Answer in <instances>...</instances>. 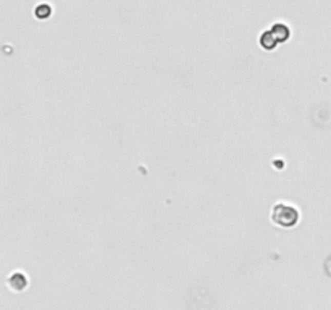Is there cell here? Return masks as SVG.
Here are the masks:
<instances>
[{
	"label": "cell",
	"mask_w": 331,
	"mask_h": 310,
	"mask_svg": "<svg viewBox=\"0 0 331 310\" xmlns=\"http://www.w3.org/2000/svg\"><path fill=\"white\" fill-rule=\"evenodd\" d=\"M271 221L283 228H291L299 221V212L288 204H277L271 212Z\"/></svg>",
	"instance_id": "cell-1"
},
{
	"label": "cell",
	"mask_w": 331,
	"mask_h": 310,
	"mask_svg": "<svg viewBox=\"0 0 331 310\" xmlns=\"http://www.w3.org/2000/svg\"><path fill=\"white\" fill-rule=\"evenodd\" d=\"M49 15H50V8L47 5H42L36 10V16H39V18H47Z\"/></svg>",
	"instance_id": "cell-3"
},
{
	"label": "cell",
	"mask_w": 331,
	"mask_h": 310,
	"mask_svg": "<svg viewBox=\"0 0 331 310\" xmlns=\"http://www.w3.org/2000/svg\"><path fill=\"white\" fill-rule=\"evenodd\" d=\"M265 34L271 37V41H270V44H268V49H267V50H270V49H273L275 46H277V42L288 39L289 31H288V28H286L284 25H275V26L271 28V31L265 32Z\"/></svg>",
	"instance_id": "cell-2"
}]
</instances>
